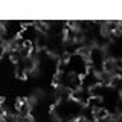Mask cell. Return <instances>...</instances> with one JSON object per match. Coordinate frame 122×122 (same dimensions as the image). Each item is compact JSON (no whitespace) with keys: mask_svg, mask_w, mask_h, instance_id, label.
<instances>
[{"mask_svg":"<svg viewBox=\"0 0 122 122\" xmlns=\"http://www.w3.org/2000/svg\"><path fill=\"white\" fill-rule=\"evenodd\" d=\"M5 116V108H3V101H2V98H0V119Z\"/></svg>","mask_w":122,"mask_h":122,"instance_id":"obj_4","label":"cell"},{"mask_svg":"<svg viewBox=\"0 0 122 122\" xmlns=\"http://www.w3.org/2000/svg\"><path fill=\"white\" fill-rule=\"evenodd\" d=\"M87 61H89V67L90 70H93L95 73H102L105 67V63L108 60L105 52V47H99V46H92L86 51Z\"/></svg>","mask_w":122,"mask_h":122,"instance_id":"obj_3","label":"cell"},{"mask_svg":"<svg viewBox=\"0 0 122 122\" xmlns=\"http://www.w3.org/2000/svg\"><path fill=\"white\" fill-rule=\"evenodd\" d=\"M119 107H121V110H122V98H121V104H119Z\"/></svg>","mask_w":122,"mask_h":122,"instance_id":"obj_5","label":"cell"},{"mask_svg":"<svg viewBox=\"0 0 122 122\" xmlns=\"http://www.w3.org/2000/svg\"><path fill=\"white\" fill-rule=\"evenodd\" d=\"M84 105L70 96L60 98L52 105V116L58 122H78L81 121Z\"/></svg>","mask_w":122,"mask_h":122,"instance_id":"obj_1","label":"cell"},{"mask_svg":"<svg viewBox=\"0 0 122 122\" xmlns=\"http://www.w3.org/2000/svg\"><path fill=\"white\" fill-rule=\"evenodd\" d=\"M58 70H64V72H70L78 76H82L90 70L89 67V61H87V55L84 52H76L72 55H67V58L60 63Z\"/></svg>","mask_w":122,"mask_h":122,"instance_id":"obj_2","label":"cell"}]
</instances>
